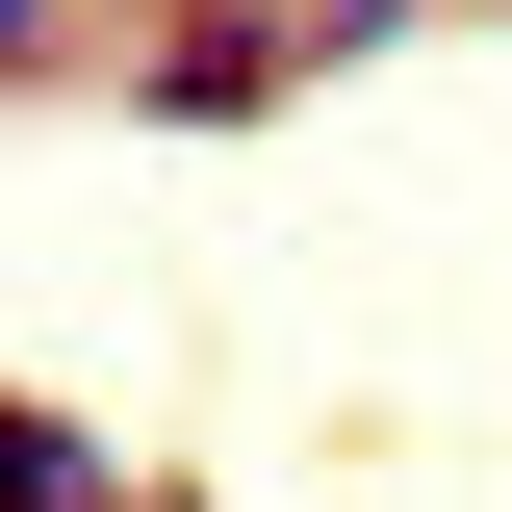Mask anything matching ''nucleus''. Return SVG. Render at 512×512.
Masks as SVG:
<instances>
[{"mask_svg":"<svg viewBox=\"0 0 512 512\" xmlns=\"http://www.w3.org/2000/svg\"><path fill=\"white\" fill-rule=\"evenodd\" d=\"M128 128H256V103H308V0H205V26H154V52L103 77Z\"/></svg>","mask_w":512,"mask_h":512,"instance_id":"f257e3e1","label":"nucleus"},{"mask_svg":"<svg viewBox=\"0 0 512 512\" xmlns=\"http://www.w3.org/2000/svg\"><path fill=\"white\" fill-rule=\"evenodd\" d=\"M0 512H154V487H128L77 410H26V384H0Z\"/></svg>","mask_w":512,"mask_h":512,"instance_id":"f03ea898","label":"nucleus"},{"mask_svg":"<svg viewBox=\"0 0 512 512\" xmlns=\"http://www.w3.org/2000/svg\"><path fill=\"white\" fill-rule=\"evenodd\" d=\"M0 77H103V0H0Z\"/></svg>","mask_w":512,"mask_h":512,"instance_id":"7ed1b4c3","label":"nucleus"},{"mask_svg":"<svg viewBox=\"0 0 512 512\" xmlns=\"http://www.w3.org/2000/svg\"><path fill=\"white\" fill-rule=\"evenodd\" d=\"M154 512H205V487H154Z\"/></svg>","mask_w":512,"mask_h":512,"instance_id":"20e7f679","label":"nucleus"}]
</instances>
